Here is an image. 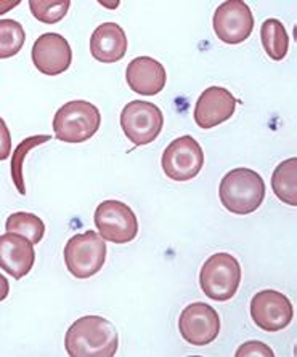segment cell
I'll return each mask as SVG.
<instances>
[{
	"instance_id": "1",
	"label": "cell",
	"mask_w": 297,
	"mask_h": 357,
	"mask_svg": "<svg viewBox=\"0 0 297 357\" xmlns=\"http://www.w3.org/2000/svg\"><path fill=\"white\" fill-rule=\"evenodd\" d=\"M117 346V328L101 316L78 319L64 337V348L71 357H113Z\"/></svg>"
},
{
	"instance_id": "2",
	"label": "cell",
	"mask_w": 297,
	"mask_h": 357,
	"mask_svg": "<svg viewBox=\"0 0 297 357\" xmlns=\"http://www.w3.org/2000/svg\"><path fill=\"white\" fill-rule=\"evenodd\" d=\"M219 197L230 213L249 215L256 212L266 199V183L257 172L240 167L222 178Z\"/></svg>"
},
{
	"instance_id": "3",
	"label": "cell",
	"mask_w": 297,
	"mask_h": 357,
	"mask_svg": "<svg viewBox=\"0 0 297 357\" xmlns=\"http://www.w3.org/2000/svg\"><path fill=\"white\" fill-rule=\"evenodd\" d=\"M101 114L99 107L84 100L63 105L53 117V133L58 142L84 143L99 132Z\"/></svg>"
},
{
	"instance_id": "4",
	"label": "cell",
	"mask_w": 297,
	"mask_h": 357,
	"mask_svg": "<svg viewBox=\"0 0 297 357\" xmlns=\"http://www.w3.org/2000/svg\"><path fill=\"white\" fill-rule=\"evenodd\" d=\"M241 284V266L230 253H214L206 259L199 273V285L208 298L229 301Z\"/></svg>"
},
{
	"instance_id": "5",
	"label": "cell",
	"mask_w": 297,
	"mask_h": 357,
	"mask_svg": "<svg viewBox=\"0 0 297 357\" xmlns=\"http://www.w3.org/2000/svg\"><path fill=\"white\" fill-rule=\"evenodd\" d=\"M106 261V241L96 231L75 234L64 247V263L75 279H90Z\"/></svg>"
},
{
	"instance_id": "6",
	"label": "cell",
	"mask_w": 297,
	"mask_h": 357,
	"mask_svg": "<svg viewBox=\"0 0 297 357\" xmlns=\"http://www.w3.org/2000/svg\"><path fill=\"white\" fill-rule=\"evenodd\" d=\"M163 126V111L154 102L135 100L124 106L121 112L122 132L135 146L153 143L159 137Z\"/></svg>"
},
{
	"instance_id": "7",
	"label": "cell",
	"mask_w": 297,
	"mask_h": 357,
	"mask_svg": "<svg viewBox=\"0 0 297 357\" xmlns=\"http://www.w3.org/2000/svg\"><path fill=\"white\" fill-rule=\"evenodd\" d=\"M95 226L105 241L129 243L138 234V220L127 204L105 200L95 210Z\"/></svg>"
},
{
	"instance_id": "8",
	"label": "cell",
	"mask_w": 297,
	"mask_h": 357,
	"mask_svg": "<svg viewBox=\"0 0 297 357\" xmlns=\"http://www.w3.org/2000/svg\"><path fill=\"white\" fill-rule=\"evenodd\" d=\"M204 167V153L190 135L172 142L163 153V170L169 180L190 181Z\"/></svg>"
},
{
	"instance_id": "9",
	"label": "cell",
	"mask_w": 297,
	"mask_h": 357,
	"mask_svg": "<svg viewBox=\"0 0 297 357\" xmlns=\"http://www.w3.org/2000/svg\"><path fill=\"white\" fill-rule=\"evenodd\" d=\"M178 330L182 338L191 346H208L220 333L219 312L208 303H191L182 311Z\"/></svg>"
},
{
	"instance_id": "10",
	"label": "cell",
	"mask_w": 297,
	"mask_h": 357,
	"mask_svg": "<svg viewBox=\"0 0 297 357\" xmlns=\"http://www.w3.org/2000/svg\"><path fill=\"white\" fill-rule=\"evenodd\" d=\"M251 317L263 332H280L286 328L294 317L293 303L277 290H262L252 296Z\"/></svg>"
},
{
	"instance_id": "11",
	"label": "cell",
	"mask_w": 297,
	"mask_h": 357,
	"mask_svg": "<svg viewBox=\"0 0 297 357\" xmlns=\"http://www.w3.org/2000/svg\"><path fill=\"white\" fill-rule=\"evenodd\" d=\"M214 31L224 43L238 45L249 39L254 29V16L249 5L242 0H229L219 5L214 13Z\"/></svg>"
},
{
	"instance_id": "12",
	"label": "cell",
	"mask_w": 297,
	"mask_h": 357,
	"mask_svg": "<svg viewBox=\"0 0 297 357\" xmlns=\"http://www.w3.org/2000/svg\"><path fill=\"white\" fill-rule=\"evenodd\" d=\"M31 58L37 71L55 77V75L66 73L71 66L73 50L63 36L47 32L34 42Z\"/></svg>"
},
{
	"instance_id": "13",
	"label": "cell",
	"mask_w": 297,
	"mask_h": 357,
	"mask_svg": "<svg viewBox=\"0 0 297 357\" xmlns=\"http://www.w3.org/2000/svg\"><path fill=\"white\" fill-rule=\"evenodd\" d=\"M236 100L224 86H209L194 105V122L203 130H209L229 121L235 114Z\"/></svg>"
},
{
	"instance_id": "14",
	"label": "cell",
	"mask_w": 297,
	"mask_h": 357,
	"mask_svg": "<svg viewBox=\"0 0 297 357\" xmlns=\"http://www.w3.org/2000/svg\"><path fill=\"white\" fill-rule=\"evenodd\" d=\"M34 243L15 232H5L0 236V268L15 280L28 275L34 266Z\"/></svg>"
},
{
	"instance_id": "15",
	"label": "cell",
	"mask_w": 297,
	"mask_h": 357,
	"mask_svg": "<svg viewBox=\"0 0 297 357\" xmlns=\"http://www.w3.org/2000/svg\"><path fill=\"white\" fill-rule=\"evenodd\" d=\"M126 80L135 93L154 96L164 90L167 73L158 59L151 56H138L126 69Z\"/></svg>"
},
{
	"instance_id": "16",
	"label": "cell",
	"mask_w": 297,
	"mask_h": 357,
	"mask_svg": "<svg viewBox=\"0 0 297 357\" xmlns=\"http://www.w3.org/2000/svg\"><path fill=\"white\" fill-rule=\"evenodd\" d=\"M129 40L117 23H103L90 37V53L96 61L113 64L126 56Z\"/></svg>"
},
{
	"instance_id": "17",
	"label": "cell",
	"mask_w": 297,
	"mask_h": 357,
	"mask_svg": "<svg viewBox=\"0 0 297 357\" xmlns=\"http://www.w3.org/2000/svg\"><path fill=\"white\" fill-rule=\"evenodd\" d=\"M272 189L282 202L297 207V159L291 158L280 164L272 175Z\"/></svg>"
},
{
	"instance_id": "18",
	"label": "cell",
	"mask_w": 297,
	"mask_h": 357,
	"mask_svg": "<svg viewBox=\"0 0 297 357\" xmlns=\"http://www.w3.org/2000/svg\"><path fill=\"white\" fill-rule=\"evenodd\" d=\"M261 40L267 56L273 61H282L288 55L289 37L284 24L280 20L270 18L263 21L261 28Z\"/></svg>"
},
{
	"instance_id": "19",
	"label": "cell",
	"mask_w": 297,
	"mask_h": 357,
	"mask_svg": "<svg viewBox=\"0 0 297 357\" xmlns=\"http://www.w3.org/2000/svg\"><path fill=\"white\" fill-rule=\"evenodd\" d=\"M7 232H15L28 239L31 243H41L45 234V225L39 216L28 212H16L7 218L5 223Z\"/></svg>"
},
{
	"instance_id": "20",
	"label": "cell",
	"mask_w": 297,
	"mask_h": 357,
	"mask_svg": "<svg viewBox=\"0 0 297 357\" xmlns=\"http://www.w3.org/2000/svg\"><path fill=\"white\" fill-rule=\"evenodd\" d=\"M50 139H52L50 135H36V137H29V138L23 139V142H21L15 148V153L12 154V180L21 196H26L24 173H23L24 159L28 158L31 149H34V148H37V146L50 142Z\"/></svg>"
},
{
	"instance_id": "21",
	"label": "cell",
	"mask_w": 297,
	"mask_h": 357,
	"mask_svg": "<svg viewBox=\"0 0 297 357\" xmlns=\"http://www.w3.org/2000/svg\"><path fill=\"white\" fill-rule=\"evenodd\" d=\"M26 42V32L18 21H0V59L18 55Z\"/></svg>"
},
{
	"instance_id": "22",
	"label": "cell",
	"mask_w": 297,
	"mask_h": 357,
	"mask_svg": "<svg viewBox=\"0 0 297 357\" xmlns=\"http://www.w3.org/2000/svg\"><path fill=\"white\" fill-rule=\"evenodd\" d=\"M71 2L61 0V2H47V0H29V8L32 16L37 21L45 24H55L66 16Z\"/></svg>"
},
{
	"instance_id": "23",
	"label": "cell",
	"mask_w": 297,
	"mask_h": 357,
	"mask_svg": "<svg viewBox=\"0 0 297 357\" xmlns=\"http://www.w3.org/2000/svg\"><path fill=\"white\" fill-rule=\"evenodd\" d=\"M235 356L236 357H242V356H246V357H256V356L257 357L259 356L273 357L275 353L268 348L267 344H263L261 342H246L245 344H241L240 348H238Z\"/></svg>"
},
{
	"instance_id": "24",
	"label": "cell",
	"mask_w": 297,
	"mask_h": 357,
	"mask_svg": "<svg viewBox=\"0 0 297 357\" xmlns=\"http://www.w3.org/2000/svg\"><path fill=\"white\" fill-rule=\"evenodd\" d=\"M12 155V135L7 123L0 117V160H7Z\"/></svg>"
},
{
	"instance_id": "25",
	"label": "cell",
	"mask_w": 297,
	"mask_h": 357,
	"mask_svg": "<svg viewBox=\"0 0 297 357\" xmlns=\"http://www.w3.org/2000/svg\"><path fill=\"white\" fill-rule=\"evenodd\" d=\"M8 291H10L8 280H7V278H3V275L0 274V301H3L5 298H7Z\"/></svg>"
},
{
	"instance_id": "26",
	"label": "cell",
	"mask_w": 297,
	"mask_h": 357,
	"mask_svg": "<svg viewBox=\"0 0 297 357\" xmlns=\"http://www.w3.org/2000/svg\"><path fill=\"white\" fill-rule=\"evenodd\" d=\"M20 3H21L20 0H15V2H3V0H0V15L8 13L10 10H13L15 7H18Z\"/></svg>"
}]
</instances>
